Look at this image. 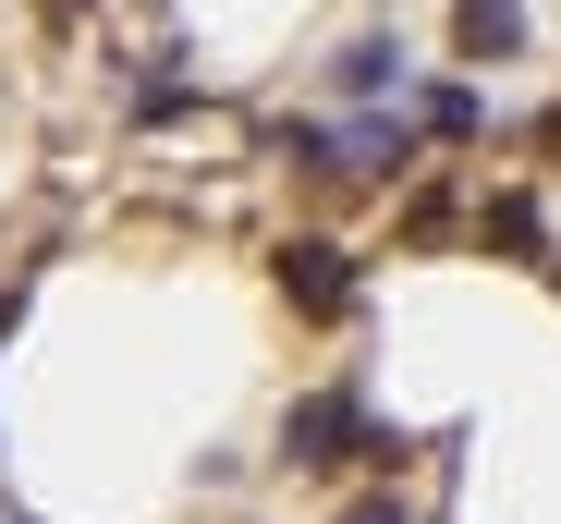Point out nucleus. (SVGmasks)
Instances as JSON below:
<instances>
[{
	"label": "nucleus",
	"instance_id": "f257e3e1",
	"mask_svg": "<svg viewBox=\"0 0 561 524\" xmlns=\"http://www.w3.org/2000/svg\"><path fill=\"white\" fill-rule=\"evenodd\" d=\"M280 464L294 476H354V464H391V440L366 427L354 391H306L294 415H280Z\"/></svg>",
	"mask_w": 561,
	"mask_h": 524
},
{
	"label": "nucleus",
	"instance_id": "f03ea898",
	"mask_svg": "<svg viewBox=\"0 0 561 524\" xmlns=\"http://www.w3.org/2000/svg\"><path fill=\"white\" fill-rule=\"evenodd\" d=\"M268 269H280V293H294V317H354V305H366V293H354V256L318 244V232H306V244H280Z\"/></svg>",
	"mask_w": 561,
	"mask_h": 524
},
{
	"label": "nucleus",
	"instance_id": "7ed1b4c3",
	"mask_svg": "<svg viewBox=\"0 0 561 524\" xmlns=\"http://www.w3.org/2000/svg\"><path fill=\"white\" fill-rule=\"evenodd\" d=\"M451 49L463 61H513L525 49V0H451Z\"/></svg>",
	"mask_w": 561,
	"mask_h": 524
},
{
	"label": "nucleus",
	"instance_id": "20e7f679",
	"mask_svg": "<svg viewBox=\"0 0 561 524\" xmlns=\"http://www.w3.org/2000/svg\"><path fill=\"white\" fill-rule=\"evenodd\" d=\"M330 85H342V98H366V110L403 98V37H354V49L330 61Z\"/></svg>",
	"mask_w": 561,
	"mask_h": 524
},
{
	"label": "nucleus",
	"instance_id": "39448f33",
	"mask_svg": "<svg viewBox=\"0 0 561 524\" xmlns=\"http://www.w3.org/2000/svg\"><path fill=\"white\" fill-rule=\"evenodd\" d=\"M427 135H477L489 123V98H477V85H427V110H415Z\"/></svg>",
	"mask_w": 561,
	"mask_h": 524
},
{
	"label": "nucleus",
	"instance_id": "423d86ee",
	"mask_svg": "<svg viewBox=\"0 0 561 524\" xmlns=\"http://www.w3.org/2000/svg\"><path fill=\"white\" fill-rule=\"evenodd\" d=\"M489 244H513V256H537V196H489Z\"/></svg>",
	"mask_w": 561,
	"mask_h": 524
},
{
	"label": "nucleus",
	"instance_id": "0eeeda50",
	"mask_svg": "<svg viewBox=\"0 0 561 524\" xmlns=\"http://www.w3.org/2000/svg\"><path fill=\"white\" fill-rule=\"evenodd\" d=\"M342 524H403V512H391V500H354V512H342Z\"/></svg>",
	"mask_w": 561,
	"mask_h": 524
},
{
	"label": "nucleus",
	"instance_id": "6e6552de",
	"mask_svg": "<svg viewBox=\"0 0 561 524\" xmlns=\"http://www.w3.org/2000/svg\"><path fill=\"white\" fill-rule=\"evenodd\" d=\"M549 147H561V110H549Z\"/></svg>",
	"mask_w": 561,
	"mask_h": 524
}]
</instances>
